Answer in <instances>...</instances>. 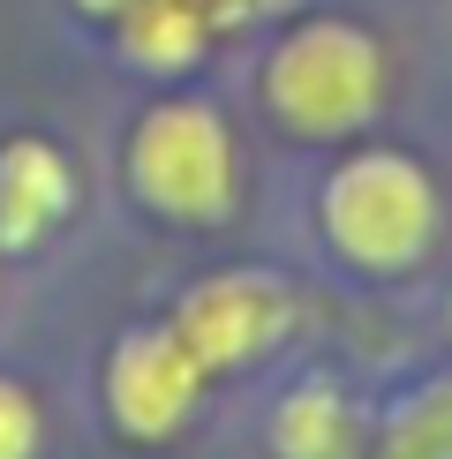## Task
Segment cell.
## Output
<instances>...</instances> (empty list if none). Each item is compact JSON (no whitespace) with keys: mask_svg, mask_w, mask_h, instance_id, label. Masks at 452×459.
Instances as JSON below:
<instances>
[{"mask_svg":"<svg viewBox=\"0 0 452 459\" xmlns=\"http://www.w3.org/2000/svg\"><path fill=\"white\" fill-rule=\"evenodd\" d=\"M264 91H272L279 121L309 128V136L354 128L377 106V46L362 30H347V23H309L272 53Z\"/></svg>","mask_w":452,"mask_h":459,"instance_id":"obj_1","label":"cell"},{"mask_svg":"<svg viewBox=\"0 0 452 459\" xmlns=\"http://www.w3.org/2000/svg\"><path fill=\"white\" fill-rule=\"evenodd\" d=\"M325 219H332V241L347 248L354 264H377V272H385V264L422 256L438 204H430V181L414 174L407 159L369 151V159H354V166H339V174H332Z\"/></svg>","mask_w":452,"mask_h":459,"instance_id":"obj_2","label":"cell"},{"mask_svg":"<svg viewBox=\"0 0 452 459\" xmlns=\"http://www.w3.org/2000/svg\"><path fill=\"white\" fill-rule=\"evenodd\" d=\"M136 188L174 219H219L234 204V151L204 106H159L136 128Z\"/></svg>","mask_w":452,"mask_h":459,"instance_id":"obj_3","label":"cell"},{"mask_svg":"<svg viewBox=\"0 0 452 459\" xmlns=\"http://www.w3.org/2000/svg\"><path fill=\"white\" fill-rule=\"evenodd\" d=\"M294 324V301L279 279L264 272H226V279H204L196 294L181 301L174 332L181 347L204 361V369H234V361H256L272 339H287Z\"/></svg>","mask_w":452,"mask_h":459,"instance_id":"obj_4","label":"cell"},{"mask_svg":"<svg viewBox=\"0 0 452 459\" xmlns=\"http://www.w3.org/2000/svg\"><path fill=\"white\" fill-rule=\"evenodd\" d=\"M204 361L181 347V332H136L113 354V414L136 437H166L196 399Z\"/></svg>","mask_w":452,"mask_h":459,"instance_id":"obj_5","label":"cell"},{"mask_svg":"<svg viewBox=\"0 0 452 459\" xmlns=\"http://www.w3.org/2000/svg\"><path fill=\"white\" fill-rule=\"evenodd\" d=\"M68 212V166L53 143H8L0 151V241L23 248Z\"/></svg>","mask_w":452,"mask_h":459,"instance_id":"obj_6","label":"cell"},{"mask_svg":"<svg viewBox=\"0 0 452 459\" xmlns=\"http://www.w3.org/2000/svg\"><path fill=\"white\" fill-rule=\"evenodd\" d=\"M121 23H128V53L151 68H181L204 46V15L188 0H136V8H121Z\"/></svg>","mask_w":452,"mask_h":459,"instance_id":"obj_7","label":"cell"},{"mask_svg":"<svg viewBox=\"0 0 452 459\" xmlns=\"http://www.w3.org/2000/svg\"><path fill=\"white\" fill-rule=\"evenodd\" d=\"M279 452L287 459H339V399L325 385H309V392H294L287 407H279Z\"/></svg>","mask_w":452,"mask_h":459,"instance_id":"obj_8","label":"cell"},{"mask_svg":"<svg viewBox=\"0 0 452 459\" xmlns=\"http://www.w3.org/2000/svg\"><path fill=\"white\" fill-rule=\"evenodd\" d=\"M385 459H452V392H422V399H407V414L392 422Z\"/></svg>","mask_w":452,"mask_h":459,"instance_id":"obj_9","label":"cell"},{"mask_svg":"<svg viewBox=\"0 0 452 459\" xmlns=\"http://www.w3.org/2000/svg\"><path fill=\"white\" fill-rule=\"evenodd\" d=\"M38 445V407L15 385H0V459H30Z\"/></svg>","mask_w":452,"mask_h":459,"instance_id":"obj_10","label":"cell"},{"mask_svg":"<svg viewBox=\"0 0 452 459\" xmlns=\"http://www.w3.org/2000/svg\"><path fill=\"white\" fill-rule=\"evenodd\" d=\"M83 8H113V15H121V8H136V0H83Z\"/></svg>","mask_w":452,"mask_h":459,"instance_id":"obj_11","label":"cell"}]
</instances>
